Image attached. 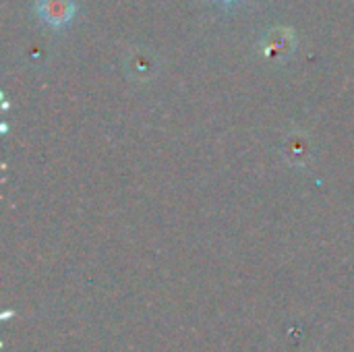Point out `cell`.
Returning <instances> with one entry per match:
<instances>
[{
	"label": "cell",
	"mask_w": 354,
	"mask_h": 352,
	"mask_svg": "<svg viewBox=\"0 0 354 352\" xmlns=\"http://www.w3.org/2000/svg\"><path fill=\"white\" fill-rule=\"evenodd\" d=\"M297 46V35L290 27H274L261 39V52L272 62H284L292 56Z\"/></svg>",
	"instance_id": "1"
},
{
	"label": "cell",
	"mask_w": 354,
	"mask_h": 352,
	"mask_svg": "<svg viewBox=\"0 0 354 352\" xmlns=\"http://www.w3.org/2000/svg\"><path fill=\"white\" fill-rule=\"evenodd\" d=\"M35 12L44 25L52 29H60L73 21L77 6H75V0H37Z\"/></svg>",
	"instance_id": "2"
},
{
	"label": "cell",
	"mask_w": 354,
	"mask_h": 352,
	"mask_svg": "<svg viewBox=\"0 0 354 352\" xmlns=\"http://www.w3.org/2000/svg\"><path fill=\"white\" fill-rule=\"evenodd\" d=\"M222 2H226V4H228V2H232V0H222Z\"/></svg>",
	"instance_id": "4"
},
{
	"label": "cell",
	"mask_w": 354,
	"mask_h": 352,
	"mask_svg": "<svg viewBox=\"0 0 354 352\" xmlns=\"http://www.w3.org/2000/svg\"><path fill=\"white\" fill-rule=\"evenodd\" d=\"M311 143L303 133H295L284 141V156L288 158L290 164L295 166H305L311 160Z\"/></svg>",
	"instance_id": "3"
}]
</instances>
